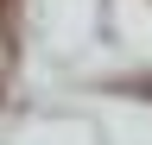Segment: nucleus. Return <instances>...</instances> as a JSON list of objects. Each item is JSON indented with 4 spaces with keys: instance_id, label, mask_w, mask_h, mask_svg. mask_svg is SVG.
<instances>
[{
    "instance_id": "f257e3e1",
    "label": "nucleus",
    "mask_w": 152,
    "mask_h": 145,
    "mask_svg": "<svg viewBox=\"0 0 152 145\" xmlns=\"http://www.w3.org/2000/svg\"><path fill=\"white\" fill-rule=\"evenodd\" d=\"M7 6H13V0H0V13H7Z\"/></svg>"
}]
</instances>
